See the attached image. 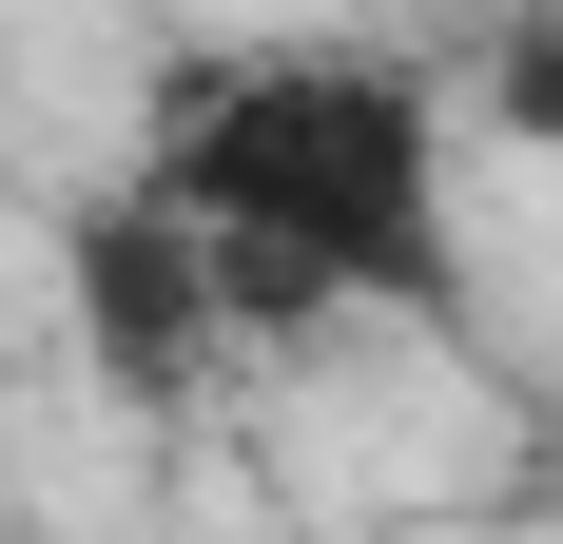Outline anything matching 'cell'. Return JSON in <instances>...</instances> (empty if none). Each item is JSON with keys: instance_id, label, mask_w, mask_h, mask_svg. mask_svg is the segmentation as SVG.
Wrapping results in <instances>:
<instances>
[{"instance_id": "cell-1", "label": "cell", "mask_w": 563, "mask_h": 544, "mask_svg": "<svg viewBox=\"0 0 563 544\" xmlns=\"http://www.w3.org/2000/svg\"><path fill=\"white\" fill-rule=\"evenodd\" d=\"M175 215L214 233L233 312H466V215H448V98L369 40H253L195 58L136 137Z\"/></svg>"}, {"instance_id": "cell-2", "label": "cell", "mask_w": 563, "mask_h": 544, "mask_svg": "<svg viewBox=\"0 0 563 544\" xmlns=\"http://www.w3.org/2000/svg\"><path fill=\"white\" fill-rule=\"evenodd\" d=\"M486 117H506L525 156L563 175V0H525V20H506V58H486Z\"/></svg>"}]
</instances>
